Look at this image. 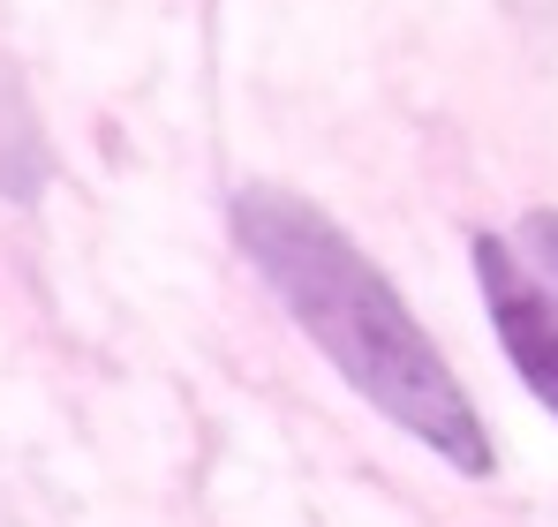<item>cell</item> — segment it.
<instances>
[{
    "label": "cell",
    "instance_id": "obj_4",
    "mask_svg": "<svg viewBox=\"0 0 558 527\" xmlns=\"http://www.w3.org/2000/svg\"><path fill=\"white\" fill-rule=\"evenodd\" d=\"M521 264H529L544 286H558V211H529V219H521Z\"/></svg>",
    "mask_w": 558,
    "mask_h": 527
},
{
    "label": "cell",
    "instance_id": "obj_2",
    "mask_svg": "<svg viewBox=\"0 0 558 527\" xmlns=\"http://www.w3.org/2000/svg\"><path fill=\"white\" fill-rule=\"evenodd\" d=\"M475 279H483V309H490V332H498L506 361L558 415V302H551V286L498 234H475Z\"/></svg>",
    "mask_w": 558,
    "mask_h": 527
},
{
    "label": "cell",
    "instance_id": "obj_3",
    "mask_svg": "<svg viewBox=\"0 0 558 527\" xmlns=\"http://www.w3.org/2000/svg\"><path fill=\"white\" fill-rule=\"evenodd\" d=\"M46 181V144H38V113L15 69H0V196L31 204Z\"/></svg>",
    "mask_w": 558,
    "mask_h": 527
},
{
    "label": "cell",
    "instance_id": "obj_1",
    "mask_svg": "<svg viewBox=\"0 0 558 527\" xmlns=\"http://www.w3.org/2000/svg\"><path fill=\"white\" fill-rule=\"evenodd\" d=\"M234 242L265 271V286L287 302V317L310 332V347L325 354L392 430L430 444L461 475H490V438H483L475 400L446 369V354L430 347V332L415 324V309L400 302V286L363 257V242L340 219H325L294 188L257 181V188L234 196Z\"/></svg>",
    "mask_w": 558,
    "mask_h": 527
}]
</instances>
